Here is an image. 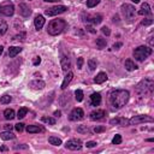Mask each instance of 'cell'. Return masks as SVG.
Listing matches in <instances>:
<instances>
[{"label":"cell","instance_id":"cell-50","mask_svg":"<svg viewBox=\"0 0 154 154\" xmlns=\"http://www.w3.org/2000/svg\"><path fill=\"white\" fill-rule=\"evenodd\" d=\"M54 116L56 117H60V111H56L54 112Z\"/></svg>","mask_w":154,"mask_h":154},{"label":"cell","instance_id":"cell-38","mask_svg":"<svg viewBox=\"0 0 154 154\" xmlns=\"http://www.w3.org/2000/svg\"><path fill=\"white\" fill-rule=\"evenodd\" d=\"M77 131L81 132V134H87L89 130H88V127H87V125H79V127L77 128Z\"/></svg>","mask_w":154,"mask_h":154},{"label":"cell","instance_id":"cell-24","mask_svg":"<svg viewBox=\"0 0 154 154\" xmlns=\"http://www.w3.org/2000/svg\"><path fill=\"white\" fill-rule=\"evenodd\" d=\"M124 66H125V69L128 70V71H134V70H136L137 69V65L132 61L131 59H128V60H125V64H124Z\"/></svg>","mask_w":154,"mask_h":154},{"label":"cell","instance_id":"cell-29","mask_svg":"<svg viewBox=\"0 0 154 154\" xmlns=\"http://www.w3.org/2000/svg\"><path fill=\"white\" fill-rule=\"evenodd\" d=\"M27 113H28V108H27V107H22V108H19V110H18V112H17V117H18V119L24 118V117L27 116Z\"/></svg>","mask_w":154,"mask_h":154},{"label":"cell","instance_id":"cell-49","mask_svg":"<svg viewBox=\"0 0 154 154\" xmlns=\"http://www.w3.org/2000/svg\"><path fill=\"white\" fill-rule=\"evenodd\" d=\"M87 30H89V32H90V33H93V34L95 33V30H94L93 28H91V27H87Z\"/></svg>","mask_w":154,"mask_h":154},{"label":"cell","instance_id":"cell-27","mask_svg":"<svg viewBox=\"0 0 154 154\" xmlns=\"http://www.w3.org/2000/svg\"><path fill=\"white\" fill-rule=\"evenodd\" d=\"M106 45H107L106 39H104V37H98V39H96V47H98L99 49L105 48Z\"/></svg>","mask_w":154,"mask_h":154},{"label":"cell","instance_id":"cell-43","mask_svg":"<svg viewBox=\"0 0 154 154\" xmlns=\"http://www.w3.org/2000/svg\"><path fill=\"white\" fill-rule=\"evenodd\" d=\"M102 131H105V127H95L94 128V132H96V134L102 132Z\"/></svg>","mask_w":154,"mask_h":154},{"label":"cell","instance_id":"cell-1","mask_svg":"<svg viewBox=\"0 0 154 154\" xmlns=\"http://www.w3.org/2000/svg\"><path fill=\"white\" fill-rule=\"evenodd\" d=\"M129 91L125 89H116L112 90L110 93V104L111 106H113L115 108H122L123 106L127 105V102L129 101Z\"/></svg>","mask_w":154,"mask_h":154},{"label":"cell","instance_id":"cell-41","mask_svg":"<svg viewBox=\"0 0 154 154\" xmlns=\"http://www.w3.org/2000/svg\"><path fill=\"white\" fill-rule=\"evenodd\" d=\"M25 33H20V34H18V35H16L15 37H13V40H20V41H23L24 39H25Z\"/></svg>","mask_w":154,"mask_h":154},{"label":"cell","instance_id":"cell-37","mask_svg":"<svg viewBox=\"0 0 154 154\" xmlns=\"http://www.w3.org/2000/svg\"><path fill=\"white\" fill-rule=\"evenodd\" d=\"M112 143L113 145H120L122 143V136L120 135H115V137H113V140H112Z\"/></svg>","mask_w":154,"mask_h":154},{"label":"cell","instance_id":"cell-25","mask_svg":"<svg viewBox=\"0 0 154 154\" xmlns=\"http://www.w3.org/2000/svg\"><path fill=\"white\" fill-rule=\"evenodd\" d=\"M4 117H5V119H7V120L13 119V118L16 117L15 111H13L12 108H7V110H5V111H4Z\"/></svg>","mask_w":154,"mask_h":154},{"label":"cell","instance_id":"cell-8","mask_svg":"<svg viewBox=\"0 0 154 154\" xmlns=\"http://www.w3.org/2000/svg\"><path fill=\"white\" fill-rule=\"evenodd\" d=\"M83 118H84V112H83V110L79 108V107L74 108L72 111L70 112V115H69V119L72 120V122H77V120H81V119H83Z\"/></svg>","mask_w":154,"mask_h":154},{"label":"cell","instance_id":"cell-47","mask_svg":"<svg viewBox=\"0 0 154 154\" xmlns=\"http://www.w3.org/2000/svg\"><path fill=\"white\" fill-rule=\"evenodd\" d=\"M122 46H123V44H122V42L115 44V45H113V49H118V48H119V47H122Z\"/></svg>","mask_w":154,"mask_h":154},{"label":"cell","instance_id":"cell-48","mask_svg":"<svg viewBox=\"0 0 154 154\" xmlns=\"http://www.w3.org/2000/svg\"><path fill=\"white\" fill-rule=\"evenodd\" d=\"M5 129L8 130V131H11V130L13 129V127H12V125H10V124H6V125H5Z\"/></svg>","mask_w":154,"mask_h":154},{"label":"cell","instance_id":"cell-42","mask_svg":"<svg viewBox=\"0 0 154 154\" xmlns=\"http://www.w3.org/2000/svg\"><path fill=\"white\" fill-rule=\"evenodd\" d=\"M153 23V19L152 18H147V19H143L142 20V25H150Z\"/></svg>","mask_w":154,"mask_h":154},{"label":"cell","instance_id":"cell-26","mask_svg":"<svg viewBox=\"0 0 154 154\" xmlns=\"http://www.w3.org/2000/svg\"><path fill=\"white\" fill-rule=\"evenodd\" d=\"M0 137H1L4 141H7V140H13L15 139V135L12 134L11 131L6 130V131H4V132H1V134H0Z\"/></svg>","mask_w":154,"mask_h":154},{"label":"cell","instance_id":"cell-51","mask_svg":"<svg viewBox=\"0 0 154 154\" xmlns=\"http://www.w3.org/2000/svg\"><path fill=\"white\" fill-rule=\"evenodd\" d=\"M47 3H56V1H59V0H45Z\"/></svg>","mask_w":154,"mask_h":154},{"label":"cell","instance_id":"cell-53","mask_svg":"<svg viewBox=\"0 0 154 154\" xmlns=\"http://www.w3.org/2000/svg\"><path fill=\"white\" fill-rule=\"evenodd\" d=\"M131 1H132V3H135V4H139V3H140V0H131Z\"/></svg>","mask_w":154,"mask_h":154},{"label":"cell","instance_id":"cell-2","mask_svg":"<svg viewBox=\"0 0 154 154\" xmlns=\"http://www.w3.org/2000/svg\"><path fill=\"white\" fill-rule=\"evenodd\" d=\"M153 89H154V81L152 78H146V79H142L136 86V93L139 95L147 96L153 93Z\"/></svg>","mask_w":154,"mask_h":154},{"label":"cell","instance_id":"cell-6","mask_svg":"<svg viewBox=\"0 0 154 154\" xmlns=\"http://www.w3.org/2000/svg\"><path fill=\"white\" fill-rule=\"evenodd\" d=\"M0 13L4 15V16H12L15 13V6L10 1V0H7V1H4L0 4Z\"/></svg>","mask_w":154,"mask_h":154},{"label":"cell","instance_id":"cell-13","mask_svg":"<svg viewBox=\"0 0 154 154\" xmlns=\"http://www.w3.org/2000/svg\"><path fill=\"white\" fill-rule=\"evenodd\" d=\"M19 13L27 18V17H29L30 15H32V10L29 8V6L27 4L22 3V4H19Z\"/></svg>","mask_w":154,"mask_h":154},{"label":"cell","instance_id":"cell-16","mask_svg":"<svg viewBox=\"0 0 154 154\" xmlns=\"http://www.w3.org/2000/svg\"><path fill=\"white\" fill-rule=\"evenodd\" d=\"M100 102H101L100 93H93L90 95V104H91V106H99Z\"/></svg>","mask_w":154,"mask_h":154},{"label":"cell","instance_id":"cell-11","mask_svg":"<svg viewBox=\"0 0 154 154\" xmlns=\"http://www.w3.org/2000/svg\"><path fill=\"white\" fill-rule=\"evenodd\" d=\"M84 23H91V24H100L102 22V16L101 15H87V17L83 19Z\"/></svg>","mask_w":154,"mask_h":154},{"label":"cell","instance_id":"cell-39","mask_svg":"<svg viewBox=\"0 0 154 154\" xmlns=\"http://www.w3.org/2000/svg\"><path fill=\"white\" fill-rule=\"evenodd\" d=\"M15 129H16L18 132H22V131L24 130V124H23V123H18V124L15 125Z\"/></svg>","mask_w":154,"mask_h":154},{"label":"cell","instance_id":"cell-12","mask_svg":"<svg viewBox=\"0 0 154 154\" xmlns=\"http://www.w3.org/2000/svg\"><path fill=\"white\" fill-rule=\"evenodd\" d=\"M105 116H106V113H105L104 110H96V111H93L90 113V119L91 120H100Z\"/></svg>","mask_w":154,"mask_h":154},{"label":"cell","instance_id":"cell-22","mask_svg":"<svg viewBox=\"0 0 154 154\" xmlns=\"http://www.w3.org/2000/svg\"><path fill=\"white\" fill-rule=\"evenodd\" d=\"M72 77H74V74L72 72H69L66 76H65V78H64V81H63V83H61V89H66V87L69 86V83L71 82V79H72Z\"/></svg>","mask_w":154,"mask_h":154},{"label":"cell","instance_id":"cell-32","mask_svg":"<svg viewBox=\"0 0 154 154\" xmlns=\"http://www.w3.org/2000/svg\"><path fill=\"white\" fill-rule=\"evenodd\" d=\"M96 65H98V63H96L95 59H89L88 60V66H89L90 71H94L96 69Z\"/></svg>","mask_w":154,"mask_h":154},{"label":"cell","instance_id":"cell-40","mask_svg":"<svg viewBox=\"0 0 154 154\" xmlns=\"http://www.w3.org/2000/svg\"><path fill=\"white\" fill-rule=\"evenodd\" d=\"M101 32H102V34L106 35V36H108V35L111 34V30H110L108 27H102V28H101Z\"/></svg>","mask_w":154,"mask_h":154},{"label":"cell","instance_id":"cell-14","mask_svg":"<svg viewBox=\"0 0 154 154\" xmlns=\"http://www.w3.org/2000/svg\"><path fill=\"white\" fill-rule=\"evenodd\" d=\"M60 64H61V69H63V71H68L71 68V60H70L69 57L63 56L60 59Z\"/></svg>","mask_w":154,"mask_h":154},{"label":"cell","instance_id":"cell-34","mask_svg":"<svg viewBox=\"0 0 154 154\" xmlns=\"http://www.w3.org/2000/svg\"><path fill=\"white\" fill-rule=\"evenodd\" d=\"M83 91H82L81 89H77L76 91H75V98H76V100L77 101H82L83 100Z\"/></svg>","mask_w":154,"mask_h":154},{"label":"cell","instance_id":"cell-20","mask_svg":"<svg viewBox=\"0 0 154 154\" xmlns=\"http://www.w3.org/2000/svg\"><path fill=\"white\" fill-rule=\"evenodd\" d=\"M105 81H107V75L105 72H99L96 75V77L94 78V82L96 84H101V83H104Z\"/></svg>","mask_w":154,"mask_h":154},{"label":"cell","instance_id":"cell-30","mask_svg":"<svg viewBox=\"0 0 154 154\" xmlns=\"http://www.w3.org/2000/svg\"><path fill=\"white\" fill-rule=\"evenodd\" d=\"M48 141H49L51 145H53V146H60L61 145V140L58 137H54V136H51L48 139Z\"/></svg>","mask_w":154,"mask_h":154},{"label":"cell","instance_id":"cell-54","mask_svg":"<svg viewBox=\"0 0 154 154\" xmlns=\"http://www.w3.org/2000/svg\"><path fill=\"white\" fill-rule=\"evenodd\" d=\"M3 51H4V47H3V46H0V54L3 53Z\"/></svg>","mask_w":154,"mask_h":154},{"label":"cell","instance_id":"cell-44","mask_svg":"<svg viewBox=\"0 0 154 154\" xmlns=\"http://www.w3.org/2000/svg\"><path fill=\"white\" fill-rule=\"evenodd\" d=\"M82 66H83V58H78L77 59V68L82 69Z\"/></svg>","mask_w":154,"mask_h":154},{"label":"cell","instance_id":"cell-31","mask_svg":"<svg viewBox=\"0 0 154 154\" xmlns=\"http://www.w3.org/2000/svg\"><path fill=\"white\" fill-rule=\"evenodd\" d=\"M41 120H42L44 123H47V124H51V125H54L56 124V119L54 118H51V117H42L41 118Z\"/></svg>","mask_w":154,"mask_h":154},{"label":"cell","instance_id":"cell-18","mask_svg":"<svg viewBox=\"0 0 154 154\" xmlns=\"http://www.w3.org/2000/svg\"><path fill=\"white\" fill-rule=\"evenodd\" d=\"M45 82L41 81V79H35L30 82V87L34 88V89H44L45 88Z\"/></svg>","mask_w":154,"mask_h":154},{"label":"cell","instance_id":"cell-46","mask_svg":"<svg viewBox=\"0 0 154 154\" xmlns=\"http://www.w3.org/2000/svg\"><path fill=\"white\" fill-rule=\"evenodd\" d=\"M40 63H41V58H40V57H35V59H34V61H33V64H34L35 66H37Z\"/></svg>","mask_w":154,"mask_h":154},{"label":"cell","instance_id":"cell-45","mask_svg":"<svg viewBox=\"0 0 154 154\" xmlns=\"http://www.w3.org/2000/svg\"><path fill=\"white\" fill-rule=\"evenodd\" d=\"M88 148H93V147H95L96 146V142H94V141H89V142H87V145H86Z\"/></svg>","mask_w":154,"mask_h":154},{"label":"cell","instance_id":"cell-3","mask_svg":"<svg viewBox=\"0 0 154 154\" xmlns=\"http://www.w3.org/2000/svg\"><path fill=\"white\" fill-rule=\"evenodd\" d=\"M65 28H66V22L64 19H53L51 20L47 27V33L52 36H56L59 35L60 33H63Z\"/></svg>","mask_w":154,"mask_h":154},{"label":"cell","instance_id":"cell-35","mask_svg":"<svg viewBox=\"0 0 154 154\" xmlns=\"http://www.w3.org/2000/svg\"><path fill=\"white\" fill-rule=\"evenodd\" d=\"M99 3H100V0H87V7H89V8L95 7Z\"/></svg>","mask_w":154,"mask_h":154},{"label":"cell","instance_id":"cell-19","mask_svg":"<svg viewBox=\"0 0 154 154\" xmlns=\"http://www.w3.org/2000/svg\"><path fill=\"white\" fill-rule=\"evenodd\" d=\"M139 15H145V16H149V15H152V10H150V7H149V5L147 4V3H145V4H142V6H141V10L139 11Z\"/></svg>","mask_w":154,"mask_h":154},{"label":"cell","instance_id":"cell-4","mask_svg":"<svg viewBox=\"0 0 154 154\" xmlns=\"http://www.w3.org/2000/svg\"><path fill=\"white\" fill-rule=\"evenodd\" d=\"M152 54V48L147 46H140L134 51V58L137 61H143L146 60L149 56Z\"/></svg>","mask_w":154,"mask_h":154},{"label":"cell","instance_id":"cell-15","mask_svg":"<svg viewBox=\"0 0 154 154\" xmlns=\"http://www.w3.org/2000/svg\"><path fill=\"white\" fill-rule=\"evenodd\" d=\"M110 124L112 125H120V127H125L129 124V119H125V118H113L110 120Z\"/></svg>","mask_w":154,"mask_h":154},{"label":"cell","instance_id":"cell-23","mask_svg":"<svg viewBox=\"0 0 154 154\" xmlns=\"http://www.w3.org/2000/svg\"><path fill=\"white\" fill-rule=\"evenodd\" d=\"M27 131L29 134H34V132H42L44 128H41L39 125H28L27 127Z\"/></svg>","mask_w":154,"mask_h":154},{"label":"cell","instance_id":"cell-36","mask_svg":"<svg viewBox=\"0 0 154 154\" xmlns=\"http://www.w3.org/2000/svg\"><path fill=\"white\" fill-rule=\"evenodd\" d=\"M11 100H12V98L10 95H4V96H1V99H0V102H1V104H10Z\"/></svg>","mask_w":154,"mask_h":154},{"label":"cell","instance_id":"cell-7","mask_svg":"<svg viewBox=\"0 0 154 154\" xmlns=\"http://www.w3.org/2000/svg\"><path fill=\"white\" fill-rule=\"evenodd\" d=\"M68 10L66 6L64 5H58V6H53V7H49L45 11V15L46 16H57V15H60V13H64Z\"/></svg>","mask_w":154,"mask_h":154},{"label":"cell","instance_id":"cell-28","mask_svg":"<svg viewBox=\"0 0 154 154\" xmlns=\"http://www.w3.org/2000/svg\"><path fill=\"white\" fill-rule=\"evenodd\" d=\"M7 29H8L7 23L5 22L4 19L0 18V35H4V34L7 32Z\"/></svg>","mask_w":154,"mask_h":154},{"label":"cell","instance_id":"cell-52","mask_svg":"<svg viewBox=\"0 0 154 154\" xmlns=\"http://www.w3.org/2000/svg\"><path fill=\"white\" fill-rule=\"evenodd\" d=\"M6 149H7V148H6L5 146H3V147H0V150H3V152H5Z\"/></svg>","mask_w":154,"mask_h":154},{"label":"cell","instance_id":"cell-9","mask_svg":"<svg viewBox=\"0 0 154 154\" xmlns=\"http://www.w3.org/2000/svg\"><path fill=\"white\" fill-rule=\"evenodd\" d=\"M65 147H66V149H70V150H79L82 148V141L77 140V139L69 140L65 143Z\"/></svg>","mask_w":154,"mask_h":154},{"label":"cell","instance_id":"cell-17","mask_svg":"<svg viewBox=\"0 0 154 154\" xmlns=\"http://www.w3.org/2000/svg\"><path fill=\"white\" fill-rule=\"evenodd\" d=\"M34 24H35L36 30L42 29V27H44V24H45V18H44V16H41V15L36 16L35 19H34Z\"/></svg>","mask_w":154,"mask_h":154},{"label":"cell","instance_id":"cell-5","mask_svg":"<svg viewBox=\"0 0 154 154\" xmlns=\"http://www.w3.org/2000/svg\"><path fill=\"white\" fill-rule=\"evenodd\" d=\"M135 10L136 8L132 5H129V4L122 5V13H123V16H124V18L128 19L129 22H131V20L135 18V15H136Z\"/></svg>","mask_w":154,"mask_h":154},{"label":"cell","instance_id":"cell-21","mask_svg":"<svg viewBox=\"0 0 154 154\" xmlns=\"http://www.w3.org/2000/svg\"><path fill=\"white\" fill-rule=\"evenodd\" d=\"M20 52H22V48L17 47V46H12V47L8 48V56H10V58H15Z\"/></svg>","mask_w":154,"mask_h":154},{"label":"cell","instance_id":"cell-33","mask_svg":"<svg viewBox=\"0 0 154 154\" xmlns=\"http://www.w3.org/2000/svg\"><path fill=\"white\" fill-rule=\"evenodd\" d=\"M59 102H60V105L61 106H65L66 105V102H69V95L66 94H63L60 98H59Z\"/></svg>","mask_w":154,"mask_h":154},{"label":"cell","instance_id":"cell-10","mask_svg":"<svg viewBox=\"0 0 154 154\" xmlns=\"http://www.w3.org/2000/svg\"><path fill=\"white\" fill-rule=\"evenodd\" d=\"M145 122H153V118L148 117V116H135L132 117L131 119H129V125H136L140 124V123H145Z\"/></svg>","mask_w":154,"mask_h":154}]
</instances>
